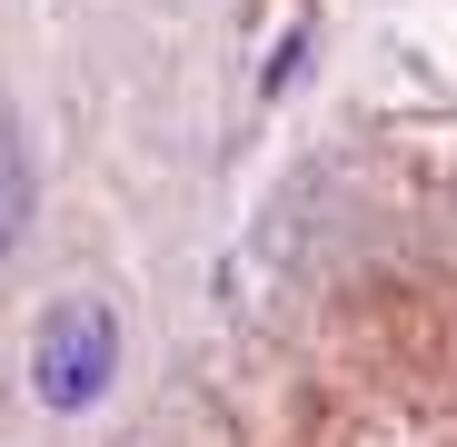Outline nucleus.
I'll list each match as a JSON object with an SVG mask.
<instances>
[{"label":"nucleus","mask_w":457,"mask_h":447,"mask_svg":"<svg viewBox=\"0 0 457 447\" xmlns=\"http://www.w3.org/2000/svg\"><path fill=\"white\" fill-rule=\"evenodd\" d=\"M110 378H120V309H110L100 288L50 298L40 328H30V398L50 418H90L110 398Z\"/></svg>","instance_id":"f257e3e1"},{"label":"nucleus","mask_w":457,"mask_h":447,"mask_svg":"<svg viewBox=\"0 0 457 447\" xmlns=\"http://www.w3.org/2000/svg\"><path fill=\"white\" fill-rule=\"evenodd\" d=\"M21 229H30V179H21V149H11V129H0V259L21 249Z\"/></svg>","instance_id":"f03ea898"}]
</instances>
